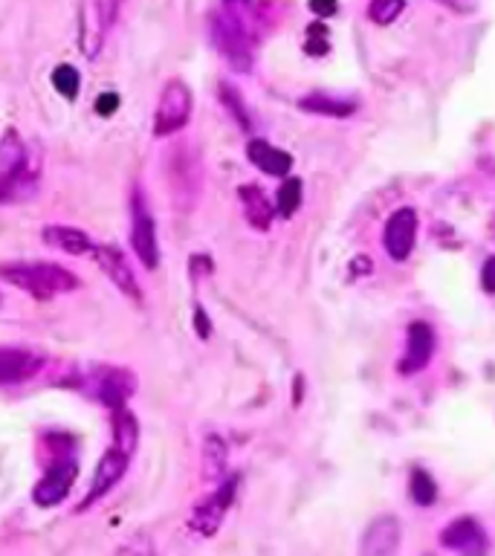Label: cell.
I'll use <instances>...</instances> for the list:
<instances>
[{
    "label": "cell",
    "mask_w": 495,
    "mask_h": 556,
    "mask_svg": "<svg viewBox=\"0 0 495 556\" xmlns=\"http://www.w3.org/2000/svg\"><path fill=\"white\" fill-rule=\"evenodd\" d=\"M440 545L443 548H452V551L472 554V551H484L487 542H484V530H481V525L475 519H458L449 528H443Z\"/></svg>",
    "instance_id": "e0dca14e"
},
{
    "label": "cell",
    "mask_w": 495,
    "mask_h": 556,
    "mask_svg": "<svg viewBox=\"0 0 495 556\" xmlns=\"http://www.w3.org/2000/svg\"><path fill=\"white\" fill-rule=\"evenodd\" d=\"M38 192V163L15 131L0 139V203H24Z\"/></svg>",
    "instance_id": "6da1fadb"
},
{
    "label": "cell",
    "mask_w": 495,
    "mask_h": 556,
    "mask_svg": "<svg viewBox=\"0 0 495 556\" xmlns=\"http://www.w3.org/2000/svg\"><path fill=\"white\" fill-rule=\"evenodd\" d=\"M128 452H122L119 446H113L108 449L105 455H102V461H99V467H96V473H93V484H90V493L84 496L82 507L79 510H87L93 501H99L105 493H108L110 487H116V481L125 475L128 470Z\"/></svg>",
    "instance_id": "7c38bea8"
},
{
    "label": "cell",
    "mask_w": 495,
    "mask_h": 556,
    "mask_svg": "<svg viewBox=\"0 0 495 556\" xmlns=\"http://www.w3.org/2000/svg\"><path fill=\"white\" fill-rule=\"evenodd\" d=\"M44 360L29 348H3L0 351V386H15L29 380Z\"/></svg>",
    "instance_id": "2e32d148"
},
{
    "label": "cell",
    "mask_w": 495,
    "mask_h": 556,
    "mask_svg": "<svg viewBox=\"0 0 495 556\" xmlns=\"http://www.w3.org/2000/svg\"><path fill=\"white\" fill-rule=\"evenodd\" d=\"M247 157L255 166L261 168L264 174H270V177H284V174H290V168H293V157H290L287 151L270 145L267 139H249Z\"/></svg>",
    "instance_id": "ac0fdd59"
},
{
    "label": "cell",
    "mask_w": 495,
    "mask_h": 556,
    "mask_svg": "<svg viewBox=\"0 0 495 556\" xmlns=\"http://www.w3.org/2000/svg\"><path fill=\"white\" fill-rule=\"evenodd\" d=\"M212 38H215L220 56L226 58L232 67L249 70V64H252V35H247L235 21H229L223 12H218V15H212Z\"/></svg>",
    "instance_id": "8992f818"
},
{
    "label": "cell",
    "mask_w": 495,
    "mask_h": 556,
    "mask_svg": "<svg viewBox=\"0 0 495 556\" xmlns=\"http://www.w3.org/2000/svg\"><path fill=\"white\" fill-rule=\"evenodd\" d=\"M113 429H116V446L122 449V452H134V446H137V438H139V429H137V420L131 412H125L122 406L116 409V417H113Z\"/></svg>",
    "instance_id": "7402d4cb"
},
{
    "label": "cell",
    "mask_w": 495,
    "mask_h": 556,
    "mask_svg": "<svg viewBox=\"0 0 495 556\" xmlns=\"http://www.w3.org/2000/svg\"><path fill=\"white\" fill-rule=\"evenodd\" d=\"M116 108H119V96H116V93H105V96H99V102H96V111L102 113V116H110Z\"/></svg>",
    "instance_id": "f546056e"
},
{
    "label": "cell",
    "mask_w": 495,
    "mask_h": 556,
    "mask_svg": "<svg viewBox=\"0 0 495 556\" xmlns=\"http://www.w3.org/2000/svg\"><path fill=\"white\" fill-rule=\"evenodd\" d=\"M93 258H96V264L102 267V273L116 284V290L119 293H125L131 302H142V287H139L137 276H134V270H131V264H128V258L122 255L119 247H110V244H96L93 247Z\"/></svg>",
    "instance_id": "9c48e42d"
},
{
    "label": "cell",
    "mask_w": 495,
    "mask_h": 556,
    "mask_svg": "<svg viewBox=\"0 0 495 556\" xmlns=\"http://www.w3.org/2000/svg\"><path fill=\"white\" fill-rule=\"evenodd\" d=\"M131 247L148 270H157V264H160L157 226H154V218L145 206V197L139 192H134V203H131Z\"/></svg>",
    "instance_id": "52a82bcc"
},
{
    "label": "cell",
    "mask_w": 495,
    "mask_h": 556,
    "mask_svg": "<svg viewBox=\"0 0 495 556\" xmlns=\"http://www.w3.org/2000/svg\"><path fill=\"white\" fill-rule=\"evenodd\" d=\"M238 484H241V478L232 475L229 481L220 484L209 499L200 501L192 510V516H189V530L197 533V536H206V539L215 536L220 525H223V519H226V510L232 507V501L238 496Z\"/></svg>",
    "instance_id": "277c9868"
},
{
    "label": "cell",
    "mask_w": 495,
    "mask_h": 556,
    "mask_svg": "<svg viewBox=\"0 0 495 556\" xmlns=\"http://www.w3.org/2000/svg\"><path fill=\"white\" fill-rule=\"evenodd\" d=\"M168 177H171V192H174V203L189 212L200 192V166L194 151L177 145L168 157Z\"/></svg>",
    "instance_id": "5b68a950"
},
{
    "label": "cell",
    "mask_w": 495,
    "mask_h": 556,
    "mask_svg": "<svg viewBox=\"0 0 495 556\" xmlns=\"http://www.w3.org/2000/svg\"><path fill=\"white\" fill-rule=\"evenodd\" d=\"M76 473H79L76 461H55L53 467L47 470V475L38 481L35 493H32L35 504L38 507H55V504H61L64 496L70 493V484L76 481Z\"/></svg>",
    "instance_id": "8fae6325"
},
{
    "label": "cell",
    "mask_w": 495,
    "mask_h": 556,
    "mask_svg": "<svg viewBox=\"0 0 495 556\" xmlns=\"http://www.w3.org/2000/svg\"><path fill=\"white\" fill-rule=\"evenodd\" d=\"M53 87L64 96V99H76V96H79V87H82V76H79V70L70 67V64L55 67Z\"/></svg>",
    "instance_id": "cb8c5ba5"
},
{
    "label": "cell",
    "mask_w": 495,
    "mask_h": 556,
    "mask_svg": "<svg viewBox=\"0 0 495 556\" xmlns=\"http://www.w3.org/2000/svg\"><path fill=\"white\" fill-rule=\"evenodd\" d=\"M194 322H197V334L206 339V336H209V322H206V316H203L200 307H197V313H194Z\"/></svg>",
    "instance_id": "1f68e13d"
},
{
    "label": "cell",
    "mask_w": 495,
    "mask_h": 556,
    "mask_svg": "<svg viewBox=\"0 0 495 556\" xmlns=\"http://www.w3.org/2000/svg\"><path fill=\"white\" fill-rule=\"evenodd\" d=\"M310 9H313L319 18H330V15H336L339 3H336V0H310Z\"/></svg>",
    "instance_id": "f1b7e54d"
},
{
    "label": "cell",
    "mask_w": 495,
    "mask_h": 556,
    "mask_svg": "<svg viewBox=\"0 0 495 556\" xmlns=\"http://www.w3.org/2000/svg\"><path fill=\"white\" fill-rule=\"evenodd\" d=\"M189 116H192V90H189L186 82L171 79L163 87L160 105H157V113H154V134L157 137H171V134L183 131Z\"/></svg>",
    "instance_id": "3957f363"
},
{
    "label": "cell",
    "mask_w": 495,
    "mask_h": 556,
    "mask_svg": "<svg viewBox=\"0 0 495 556\" xmlns=\"http://www.w3.org/2000/svg\"><path fill=\"white\" fill-rule=\"evenodd\" d=\"M105 29H108V18L99 0H84L82 12H79V44L87 58L99 56L102 41H105Z\"/></svg>",
    "instance_id": "4fadbf2b"
},
{
    "label": "cell",
    "mask_w": 495,
    "mask_h": 556,
    "mask_svg": "<svg viewBox=\"0 0 495 556\" xmlns=\"http://www.w3.org/2000/svg\"><path fill=\"white\" fill-rule=\"evenodd\" d=\"M302 108L313 113H325V116H348V113H354V105H351V102L330 99L325 93H313V96L302 99Z\"/></svg>",
    "instance_id": "603a6c76"
},
{
    "label": "cell",
    "mask_w": 495,
    "mask_h": 556,
    "mask_svg": "<svg viewBox=\"0 0 495 556\" xmlns=\"http://www.w3.org/2000/svg\"><path fill=\"white\" fill-rule=\"evenodd\" d=\"M412 499L420 504V507H429L438 499V487H435V478L426 473V470H414L412 473Z\"/></svg>",
    "instance_id": "d4e9b609"
},
{
    "label": "cell",
    "mask_w": 495,
    "mask_h": 556,
    "mask_svg": "<svg viewBox=\"0 0 495 556\" xmlns=\"http://www.w3.org/2000/svg\"><path fill=\"white\" fill-rule=\"evenodd\" d=\"M220 90H223V99H226V105H229V108H232V111H235V116H238V122H241V125H244V128H249L247 108H244V105H241V99H238V96H235V90H229V87H226V84H223V87H220Z\"/></svg>",
    "instance_id": "83f0119b"
},
{
    "label": "cell",
    "mask_w": 495,
    "mask_h": 556,
    "mask_svg": "<svg viewBox=\"0 0 495 556\" xmlns=\"http://www.w3.org/2000/svg\"><path fill=\"white\" fill-rule=\"evenodd\" d=\"M481 284H484L487 293H495V255L484 264V270H481Z\"/></svg>",
    "instance_id": "4dcf8cb0"
},
{
    "label": "cell",
    "mask_w": 495,
    "mask_h": 556,
    "mask_svg": "<svg viewBox=\"0 0 495 556\" xmlns=\"http://www.w3.org/2000/svg\"><path fill=\"white\" fill-rule=\"evenodd\" d=\"M0 278H6L9 284L27 290L32 299L38 302H50L58 293L76 290L79 278L70 270L58 267V264H3Z\"/></svg>",
    "instance_id": "7a4b0ae2"
},
{
    "label": "cell",
    "mask_w": 495,
    "mask_h": 556,
    "mask_svg": "<svg viewBox=\"0 0 495 556\" xmlns=\"http://www.w3.org/2000/svg\"><path fill=\"white\" fill-rule=\"evenodd\" d=\"M403 9H406V0H371L368 15H371L374 24H383L385 27V24L397 21Z\"/></svg>",
    "instance_id": "4316f807"
},
{
    "label": "cell",
    "mask_w": 495,
    "mask_h": 556,
    "mask_svg": "<svg viewBox=\"0 0 495 556\" xmlns=\"http://www.w3.org/2000/svg\"><path fill=\"white\" fill-rule=\"evenodd\" d=\"M385 252L394 261H406L414 250V238H417V215L414 209H397L388 223H385Z\"/></svg>",
    "instance_id": "30bf717a"
},
{
    "label": "cell",
    "mask_w": 495,
    "mask_h": 556,
    "mask_svg": "<svg viewBox=\"0 0 495 556\" xmlns=\"http://www.w3.org/2000/svg\"><path fill=\"white\" fill-rule=\"evenodd\" d=\"M41 238H44L47 247L67 252V255H87V252H93V247H96L90 241V235L82 232V229H76V226H47L41 232Z\"/></svg>",
    "instance_id": "d6986e66"
},
{
    "label": "cell",
    "mask_w": 495,
    "mask_h": 556,
    "mask_svg": "<svg viewBox=\"0 0 495 556\" xmlns=\"http://www.w3.org/2000/svg\"><path fill=\"white\" fill-rule=\"evenodd\" d=\"M397 548H400V522L394 516H377L368 525L359 545V551L365 556H391Z\"/></svg>",
    "instance_id": "5bb4252c"
},
{
    "label": "cell",
    "mask_w": 495,
    "mask_h": 556,
    "mask_svg": "<svg viewBox=\"0 0 495 556\" xmlns=\"http://www.w3.org/2000/svg\"><path fill=\"white\" fill-rule=\"evenodd\" d=\"M137 389V380L131 371L125 368H93L90 371V386L87 391H93L96 400H102L110 409H119L128 403V397Z\"/></svg>",
    "instance_id": "ba28073f"
},
{
    "label": "cell",
    "mask_w": 495,
    "mask_h": 556,
    "mask_svg": "<svg viewBox=\"0 0 495 556\" xmlns=\"http://www.w3.org/2000/svg\"><path fill=\"white\" fill-rule=\"evenodd\" d=\"M435 354V331L429 322H412L409 328V348L400 362V374H417L423 371Z\"/></svg>",
    "instance_id": "9a60e30c"
},
{
    "label": "cell",
    "mask_w": 495,
    "mask_h": 556,
    "mask_svg": "<svg viewBox=\"0 0 495 556\" xmlns=\"http://www.w3.org/2000/svg\"><path fill=\"white\" fill-rule=\"evenodd\" d=\"M238 197H241V203H244V215H247V221L252 223L255 229L267 232L270 223H273V206H270L267 195H264L261 189H255V186H241Z\"/></svg>",
    "instance_id": "ffe728a7"
},
{
    "label": "cell",
    "mask_w": 495,
    "mask_h": 556,
    "mask_svg": "<svg viewBox=\"0 0 495 556\" xmlns=\"http://www.w3.org/2000/svg\"><path fill=\"white\" fill-rule=\"evenodd\" d=\"M299 206H302V180H284V186L278 189V212L290 218L296 215Z\"/></svg>",
    "instance_id": "484cf974"
},
{
    "label": "cell",
    "mask_w": 495,
    "mask_h": 556,
    "mask_svg": "<svg viewBox=\"0 0 495 556\" xmlns=\"http://www.w3.org/2000/svg\"><path fill=\"white\" fill-rule=\"evenodd\" d=\"M226 458H229L226 441L220 435H209L203 444V475L209 481H220L226 473Z\"/></svg>",
    "instance_id": "44dd1931"
}]
</instances>
